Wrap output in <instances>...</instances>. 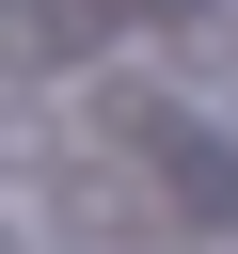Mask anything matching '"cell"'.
<instances>
[{
	"instance_id": "1",
	"label": "cell",
	"mask_w": 238,
	"mask_h": 254,
	"mask_svg": "<svg viewBox=\"0 0 238 254\" xmlns=\"http://www.w3.org/2000/svg\"><path fill=\"white\" fill-rule=\"evenodd\" d=\"M0 254H16V222H0Z\"/></svg>"
}]
</instances>
